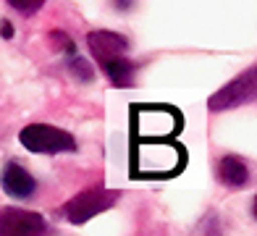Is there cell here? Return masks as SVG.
I'll return each mask as SVG.
<instances>
[{
    "mask_svg": "<svg viewBox=\"0 0 257 236\" xmlns=\"http://www.w3.org/2000/svg\"><path fill=\"white\" fill-rule=\"evenodd\" d=\"M19 139L29 152H37V155H58V152L76 150V139L50 124H29L27 129H21Z\"/></svg>",
    "mask_w": 257,
    "mask_h": 236,
    "instance_id": "2",
    "label": "cell"
},
{
    "mask_svg": "<svg viewBox=\"0 0 257 236\" xmlns=\"http://www.w3.org/2000/svg\"><path fill=\"white\" fill-rule=\"evenodd\" d=\"M0 37H3V40H11V37H14V27H11V21H0Z\"/></svg>",
    "mask_w": 257,
    "mask_h": 236,
    "instance_id": "11",
    "label": "cell"
},
{
    "mask_svg": "<svg viewBox=\"0 0 257 236\" xmlns=\"http://www.w3.org/2000/svg\"><path fill=\"white\" fill-rule=\"evenodd\" d=\"M68 71H71V76H76L79 81H92V76H95V71H92V66L84 58H74V61L68 63Z\"/></svg>",
    "mask_w": 257,
    "mask_h": 236,
    "instance_id": "9",
    "label": "cell"
},
{
    "mask_svg": "<svg viewBox=\"0 0 257 236\" xmlns=\"http://www.w3.org/2000/svg\"><path fill=\"white\" fill-rule=\"evenodd\" d=\"M45 231H48V223L40 212H29L21 207L0 210V233L3 236H40Z\"/></svg>",
    "mask_w": 257,
    "mask_h": 236,
    "instance_id": "4",
    "label": "cell"
},
{
    "mask_svg": "<svg viewBox=\"0 0 257 236\" xmlns=\"http://www.w3.org/2000/svg\"><path fill=\"white\" fill-rule=\"evenodd\" d=\"M113 3H115V8H118V11H128L134 0H113Z\"/></svg>",
    "mask_w": 257,
    "mask_h": 236,
    "instance_id": "12",
    "label": "cell"
},
{
    "mask_svg": "<svg viewBox=\"0 0 257 236\" xmlns=\"http://www.w3.org/2000/svg\"><path fill=\"white\" fill-rule=\"evenodd\" d=\"M100 66H102L105 76L110 79V84H113V87L126 89L128 84H132V79H134V63H132V61H126L123 55L110 58V61H102Z\"/></svg>",
    "mask_w": 257,
    "mask_h": 236,
    "instance_id": "8",
    "label": "cell"
},
{
    "mask_svg": "<svg viewBox=\"0 0 257 236\" xmlns=\"http://www.w3.org/2000/svg\"><path fill=\"white\" fill-rule=\"evenodd\" d=\"M218 176H220V181H223L226 186L239 189V186L247 184L249 171H247V163H244L241 158H236V155H226L223 160L218 163Z\"/></svg>",
    "mask_w": 257,
    "mask_h": 236,
    "instance_id": "7",
    "label": "cell"
},
{
    "mask_svg": "<svg viewBox=\"0 0 257 236\" xmlns=\"http://www.w3.org/2000/svg\"><path fill=\"white\" fill-rule=\"evenodd\" d=\"M11 8H16L19 14H24V16H32V14H37V11L45 6V0H8Z\"/></svg>",
    "mask_w": 257,
    "mask_h": 236,
    "instance_id": "10",
    "label": "cell"
},
{
    "mask_svg": "<svg viewBox=\"0 0 257 236\" xmlns=\"http://www.w3.org/2000/svg\"><path fill=\"white\" fill-rule=\"evenodd\" d=\"M252 97H254V68L249 66L241 76L231 79L223 89L215 92L213 97H210L207 108L213 113H220V110L239 108V105H244V102H252Z\"/></svg>",
    "mask_w": 257,
    "mask_h": 236,
    "instance_id": "3",
    "label": "cell"
},
{
    "mask_svg": "<svg viewBox=\"0 0 257 236\" xmlns=\"http://www.w3.org/2000/svg\"><path fill=\"white\" fill-rule=\"evenodd\" d=\"M0 186H3L6 194L16 197V199H29L34 194V189H37V181L19 163H6L3 173H0Z\"/></svg>",
    "mask_w": 257,
    "mask_h": 236,
    "instance_id": "5",
    "label": "cell"
},
{
    "mask_svg": "<svg viewBox=\"0 0 257 236\" xmlns=\"http://www.w3.org/2000/svg\"><path fill=\"white\" fill-rule=\"evenodd\" d=\"M87 47H89V53L95 55V61L102 63V61L123 55L128 42H126L123 34H115V32H89L87 34Z\"/></svg>",
    "mask_w": 257,
    "mask_h": 236,
    "instance_id": "6",
    "label": "cell"
},
{
    "mask_svg": "<svg viewBox=\"0 0 257 236\" xmlns=\"http://www.w3.org/2000/svg\"><path fill=\"white\" fill-rule=\"evenodd\" d=\"M118 202V192L115 189H105V186H89L84 192H79L76 197H71L68 202L61 207L63 218L68 223H74V226H81V223H87L89 218L100 215L105 212L108 207H113Z\"/></svg>",
    "mask_w": 257,
    "mask_h": 236,
    "instance_id": "1",
    "label": "cell"
}]
</instances>
